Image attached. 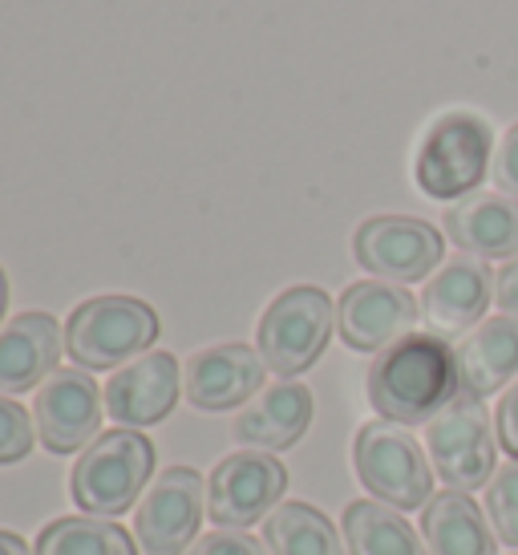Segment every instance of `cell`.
Here are the masks:
<instances>
[{"instance_id":"cell-1","label":"cell","mask_w":518,"mask_h":555,"mask_svg":"<svg viewBox=\"0 0 518 555\" xmlns=\"http://www.w3.org/2000/svg\"><path fill=\"white\" fill-rule=\"evenodd\" d=\"M365 386L373 410L397 426H429L445 405L462 398L454 349L433 333H410L381 349L368 365Z\"/></svg>"},{"instance_id":"cell-2","label":"cell","mask_w":518,"mask_h":555,"mask_svg":"<svg viewBox=\"0 0 518 555\" xmlns=\"http://www.w3.org/2000/svg\"><path fill=\"white\" fill-rule=\"evenodd\" d=\"M154 475V447L146 434L130 430H106L98 434L90 447L81 450L69 475V494L86 515L114 519L126 515L142 487Z\"/></svg>"},{"instance_id":"cell-3","label":"cell","mask_w":518,"mask_h":555,"mask_svg":"<svg viewBox=\"0 0 518 555\" xmlns=\"http://www.w3.org/2000/svg\"><path fill=\"white\" fill-rule=\"evenodd\" d=\"M490 155H494V130L487 118L474 109H450L422 134L413 179L429 199H466L487 179Z\"/></svg>"},{"instance_id":"cell-4","label":"cell","mask_w":518,"mask_h":555,"mask_svg":"<svg viewBox=\"0 0 518 555\" xmlns=\"http://www.w3.org/2000/svg\"><path fill=\"white\" fill-rule=\"evenodd\" d=\"M158 337V317L138 296H93L65 321V353L81 370H118L146 353Z\"/></svg>"},{"instance_id":"cell-5","label":"cell","mask_w":518,"mask_h":555,"mask_svg":"<svg viewBox=\"0 0 518 555\" xmlns=\"http://www.w3.org/2000/svg\"><path fill=\"white\" fill-rule=\"evenodd\" d=\"M352 466L357 478L377 503L397 511H417L433 499V466L422 454V442L410 426L397 422H365L352 438Z\"/></svg>"},{"instance_id":"cell-6","label":"cell","mask_w":518,"mask_h":555,"mask_svg":"<svg viewBox=\"0 0 518 555\" xmlns=\"http://www.w3.org/2000/svg\"><path fill=\"white\" fill-rule=\"evenodd\" d=\"M336 328V305L324 288L312 284H296L288 293H280L259 317L256 353L263 365L292 382L296 373L312 370L321 353L328 349V337Z\"/></svg>"},{"instance_id":"cell-7","label":"cell","mask_w":518,"mask_h":555,"mask_svg":"<svg viewBox=\"0 0 518 555\" xmlns=\"http://www.w3.org/2000/svg\"><path fill=\"white\" fill-rule=\"evenodd\" d=\"M426 450L433 475L445 482V491L470 494L494 478L498 459V430H490V414L478 398H457L429 422Z\"/></svg>"},{"instance_id":"cell-8","label":"cell","mask_w":518,"mask_h":555,"mask_svg":"<svg viewBox=\"0 0 518 555\" xmlns=\"http://www.w3.org/2000/svg\"><path fill=\"white\" fill-rule=\"evenodd\" d=\"M352 256L368 276L413 284V280H426L433 268H442L445 240L426 219L373 216L352 235Z\"/></svg>"},{"instance_id":"cell-9","label":"cell","mask_w":518,"mask_h":555,"mask_svg":"<svg viewBox=\"0 0 518 555\" xmlns=\"http://www.w3.org/2000/svg\"><path fill=\"white\" fill-rule=\"evenodd\" d=\"M207 511V487L195 466H167L134 511V540L146 555H183L195 547Z\"/></svg>"},{"instance_id":"cell-10","label":"cell","mask_w":518,"mask_h":555,"mask_svg":"<svg viewBox=\"0 0 518 555\" xmlns=\"http://www.w3.org/2000/svg\"><path fill=\"white\" fill-rule=\"evenodd\" d=\"M288 491V470L263 450L228 454L207 478V519L223 531H244L272 515Z\"/></svg>"},{"instance_id":"cell-11","label":"cell","mask_w":518,"mask_h":555,"mask_svg":"<svg viewBox=\"0 0 518 555\" xmlns=\"http://www.w3.org/2000/svg\"><path fill=\"white\" fill-rule=\"evenodd\" d=\"M422 321V305L405 284L357 280L336 300V333L357 353H381L405 340Z\"/></svg>"},{"instance_id":"cell-12","label":"cell","mask_w":518,"mask_h":555,"mask_svg":"<svg viewBox=\"0 0 518 555\" xmlns=\"http://www.w3.org/2000/svg\"><path fill=\"white\" fill-rule=\"evenodd\" d=\"M102 414L106 393H98V382L86 370H57L33 401L37 438L49 454H74L90 447L102 430Z\"/></svg>"},{"instance_id":"cell-13","label":"cell","mask_w":518,"mask_h":555,"mask_svg":"<svg viewBox=\"0 0 518 555\" xmlns=\"http://www.w3.org/2000/svg\"><path fill=\"white\" fill-rule=\"evenodd\" d=\"M490 293H494V272L487 268V260L457 251L429 276L422 293V321L442 340L466 337L487 317Z\"/></svg>"},{"instance_id":"cell-14","label":"cell","mask_w":518,"mask_h":555,"mask_svg":"<svg viewBox=\"0 0 518 555\" xmlns=\"http://www.w3.org/2000/svg\"><path fill=\"white\" fill-rule=\"evenodd\" d=\"M179 386H183V373H179V361L163 349L154 353H142L138 361L122 365V370L109 377L106 393V414L118 422V426H130V430H142V426H154L174 410L179 401Z\"/></svg>"},{"instance_id":"cell-15","label":"cell","mask_w":518,"mask_h":555,"mask_svg":"<svg viewBox=\"0 0 518 555\" xmlns=\"http://www.w3.org/2000/svg\"><path fill=\"white\" fill-rule=\"evenodd\" d=\"M263 357L251 345H215L183 365V393L195 410L219 414L231 405H244L263 389Z\"/></svg>"},{"instance_id":"cell-16","label":"cell","mask_w":518,"mask_h":555,"mask_svg":"<svg viewBox=\"0 0 518 555\" xmlns=\"http://www.w3.org/2000/svg\"><path fill=\"white\" fill-rule=\"evenodd\" d=\"M445 235L457 251L478 260H515L518 256V199L503 191H474L445 211Z\"/></svg>"},{"instance_id":"cell-17","label":"cell","mask_w":518,"mask_h":555,"mask_svg":"<svg viewBox=\"0 0 518 555\" xmlns=\"http://www.w3.org/2000/svg\"><path fill=\"white\" fill-rule=\"evenodd\" d=\"M312 426V389L300 382H275L259 389L235 417V442L251 450H288L296 447Z\"/></svg>"},{"instance_id":"cell-18","label":"cell","mask_w":518,"mask_h":555,"mask_svg":"<svg viewBox=\"0 0 518 555\" xmlns=\"http://www.w3.org/2000/svg\"><path fill=\"white\" fill-rule=\"evenodd\" d=\"M462 398H487L506 382H518V317L498 312L470 328L454 345Z\"/></svg>"},{"instance_id":"cell-19","label":"cell","mask_w":518,"mask_h":555,"mask_svg":"<svg viewBox=\"0 0 518 555\" xmlns=\"http://www.w3.org/2000/svg\"><path fill=\"white\" fill-rule=\"evenodd\" d=\"M62 324L49 312H21L0 324V393H25L57 370Z\"/></svg>"},{"instance_id":"cell-20","label":"cell","mask_w":518,"mask_h":555,"mask_svg":"<svg viewBox=\"0 0 518 555\" xmlns=\"http://www.w3.org/2000/svg\"><path fill=\"white\" fill-rule=\"evenodd\" d=\"M422 540L429 555H498V535L470 494L442 491L422 507Z\"/></svg>"},{"instance_id":"cell-21","label":"cell","mask_w":518,"mask_h":555,"mask_svg":"<svg viewBox=\"0 0 518 555\" xmlns=\"http://www.w3.org/2000/svg\"><path fill=\"white\" fill-rule=\"evenodd\" d=\"M345 531V552L349 555H426V540L413 531L405 511L377 503V499H357L345 507L340 519Z\"/></svg>"},{"instance_id":"cell-22","label":"cell","mask_w":518,"mask_h":555,"mask_svg":"<svg viewBox=\"0 0 518 555\" xmlns=\"http://www.w3.org/2000/svg\"><path fill=\"white\" fill-rule=\"evenodd\" d=\"M263 543L272 555H349L340 531L312 503H280L263 524Z\"/></svg>"},{"instance_id":"cell-23","label":"cell","mask_w":518,"mask_h":555,"mask_svg":"<svg viewBox=\"0 0 518 555\" xmlns=\"http://www.w3.org/2000/svg\"><path fill=\"white\" fill-rule=\"evenodd\" d=\"M33 555H138L130 531L98 515H65L41 527Z\"/></svg>"},{"instance_id":"cell-24","label":"cell","mask_w":518,"mask_h":555,"mask_svg":"<svg viewBox=\"0 0 518 555\" xmlns=\"http://www.w3.org/2000/svg\"><path fill=\"white\" fill-rule=\"evenodd\" d=\"M487 515L494 535L506 547H518V463H503V470H494L487 482Z\"/></svg>"},{"instance_id":"cell-25","label":"cell","mask_w":518,"mask_h":555,"mask_svg":"<svg viewBox=\"0 0 518 555\" xmlns=\"http://www.w3.org/2000/svg\"><path fill=\"white\" fill-rule=\"evenodd\" d=\"M33 450V417L13 398H0V466L21 463Z\"/></svg>"},{"instance_id":"cell-26","label":"cell","mask_w":518,"mask_h":555,"mask_svg":"<svg viewBox=\"0 0 518 555\" xmlns=\"http://www.w3.org/2000/svg\"><path fill=\"white\" fill-rule=\"evenodd\" d=\"M186 555H268V547L259 540H251L247 531H207L203 540H195V547Z\"/></svg>"},{"instance_id":"cell-27","label":"cell","mask_w":518,"mask_h":555,"mask_svg":"<svg viewBox=\"0 0 518 555\" xmlns=\"http://www.w3.org/2000/svg\"><path fill=\"white\" fill-rule=\"evenodd\" d=\"M490 179H494V186H498L503 195L518 199V122L510 126L503 134V142H498L494 163H490Z\"/></svg>"},{"instance_id":"cell-28","label":"cell","mask_w":518,"mask_h":555,"mask_svg":"<svg viewBox=\"0 0 518 555\" xmlns=\"http://www.w3.org/2000/svg\"><path fill=\"white\" fill-rule=\"evenodd\" d=\"M494 426H498V447H503V454L518 463V382L506 389L503 401H498Z\"/></svg>"},{"instance_id":"cell-29","label":"cell","mask_w":518,"mask_h":555,"mask_svg":"<svg viewBox=\"0 0 518 555\" xmlns=\"http://www.w3.org/2000/svg\"><path fill=\"white\" fill-rule=\"evenodd\" d=\"M494 300H498V309L518 317V256L515 260L503 263V272L494 276Z\"/></svg>"},{"instance_id":"cell-30","label":"cell","mask_w":518,"mask_h":555,"mask_svg":"<svg viewBox=\"0 0 518 555\" xmlns=\"http://www.w3.org/2000/svg\"><path fill=\"white\" fill-rule=\"evenodd\" d=\"M0 555H33L29 543L21 540V535H13V531H0Z\"/></svg>"},{"instance_id":"cell-31","label":"cell","mask_w":518,"mask_h":555,"mask_svg":"<svg viewBox=\"0 0 518 555\" xmlns=\"http://www.w3.org/2000/svg\"><path fill=\"white\" fill-rule=\"evenodd\" d=\"M4 305H9V276H4V268H0V317H4Z\"/></svg>"}]
</instances>
